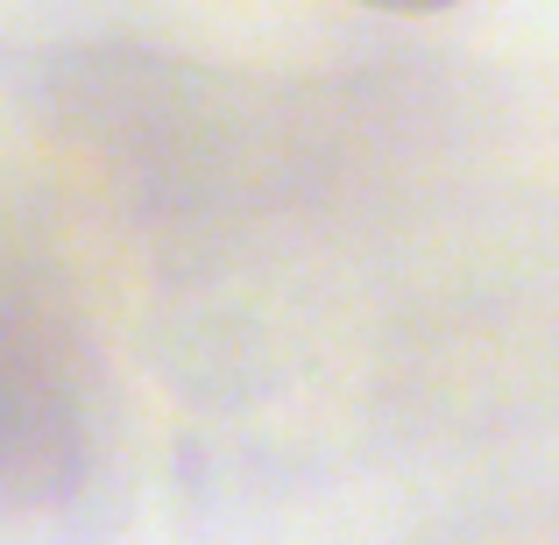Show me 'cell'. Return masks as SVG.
I'll list each match as a JSON object with an SVG mask.
<instances>
[{"label": "cell", "instance_id": "1", "mask_svg": "<svg viewBox=\"0 0 559 545\" xmlns=\"http://www.w3.org/2000/svg\"><path fill=\"white\" fill-rule=\"evenodd\" d=\"M121 503V396L79 291L0 220V545H93Z\"/></svg>", "mask_w": 559, "mask_h": 545}, {"label": "cell", "instance_id": "2", "mask_svg": "<svg viewBox=\"0 0 559 545\" xmlns=\"http://www.w3.org/2000/svg\"><path fill=\"white\" fill-rule=\"evenodd\" d=\"M355 8H376V14H447L461 0H355Z\"/></svg>", "mask_w": 559, "mask_h": 545}]
</instances>
